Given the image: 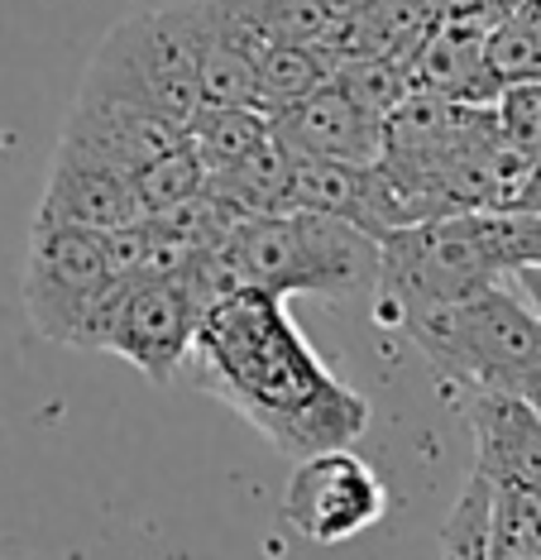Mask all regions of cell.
<instances>
[{"label":"cell","mask_w":541,"mask_h":560,"mask_svg":"<svg viewBox=\"0 0 541 560\" xmlns=\"http://www.w3.org/2000/svg\"><path fill=\"white\" fill-rule=\"evenodd\" d=\"M183 369L292 460L355 445L369 427V398L331 374L292 322L288 298L268 288H235L206 302Z\"/></svg>","instance_id":"obj_1"},{"label":"cell","mask_w":541,"mask_h":560,"mask_svg":"<svg viewBox=\"0 0 541 560\" xmlns=\"http://www.w3.org/2000/svg\"><path fill=\"white\" fill-rule=\"evenodd\" d=\"M206 302L235 288H268L278 298L350 302L373 292L379 278V235L331 211L283 207L244 215L226 235L192 254L183 269Z\"/></svg>","instance_id":"obj_2"},{"label":"cell","mask_w":541,"mask_h":560,"mask_svg":"<svg viewBox=\"0 0 541 560\" xmlns=\"http://www.w3.org/2000/svg\"><path fill=\"white\" fill-rule=\"evenodd\" d=\"M403 336L450 388H508L541 402V312L518 278H498L460 302L417 312Z\"/></svg>","instance_id":"obj_3"},{"label":"cell","mask_w":541,"mask_h":560,"mask_svg":"<svg viewBox=\"0 0 541 560\" xmlns=\"http://www.w3.org/2000/svg\"><path fill=\"white\" fill-rule=\"evenodd\" d=\"M498 278H508V264L498 259L488 207L398 225L379 240L373 322L383 330H403V322H412L417 312L460 302Z\"/></svg>","instance_id":"obj_4"},{"label":"cell","mask_w":541,"mask_h":560,"mask_svg":"<svg viewBox=\"0 0 541 560\" xmlns=\"http://www.w3.org/2000/svg\"><path fill=\"white\" fill-rule=\"evenodd\" d=\"M206 312V298L183 273H135L111 278L92 302L72 350L120 354L149 384H173L187 364L192 336Z\"/></svg>","instance_id":"obj_5"},{"label":"cell","mask_w":541,"mask_h":560,"mask_svg":"<svg viewBox=\"0 0 541 560\" xmlns=\"http://www.w3.org/2000/svg\"><path fill=\"white\" fill-rule=\"evenodd\" d=\"M77 92L125 101V106L153 110V116L173 125H187V116L202 101L197 72H192V58L183 39H177V24L169 10L115 24L92 54V62H87Z\"/></svg>","instance_id":"obj_6"},{"label":"cell","mask_w":541,"mask_h":560,"mask_svg":"<svg viewBox=\"0 0 541 560\" xmlns=\"http://www.w3.org/2000/svg\"><path fill=\"white\" fill-rule=\"evenodd\" d=\"M111 283L106 240L82 225H30V254H24V307L44 340L72 346L92 302Z\"/></svg>","instance_id":"obj_7"},{"label":"cell","mask_w":541,"mask_h":560,"mask_svg":"<svg viewBox=\"0 0 541 560\" xmlns=\"http://www.w3.org/2000/svg\"><path fill=\"white\" fill-rule=\"evenodd\" d=\"M389 508L383 479L373 475L365 455L350 445H331V451H312L292 465V479L283 489V517L298 537L316 546H341L369 532Z\"/></svg>","instance_id":"obj_8"},{"label":"cell","mask_w":541,"mask_h":560,"mask_svg":"<svg viewBox=\"0 0 541 560\" xmlns=\"http://www.w3.org/2000/svg\"><path fill=\"white\" fill-rule=\"evenodd\" d=\"M177 139H183V125L153 116V110L125 106V101H111V96L77 92L54 154L101 163V168L135 177L149 159H159L163 149H173Z\"/></svg>","instance_id":"obj_9"},{"label":"cell","mask_w":541,"mask_h":560,"mask_svg":"<svg viewBox=\"0 0 541 560\" xmlns=\"http://www.w3.org/2000/svg\"><path fill=\"white\" fill-rule=\"evenodd\" d=\"M268 130L278 135L283 149L312 159H341V163H373L383 154V120L369 116L365 106H355L336 82H321L312 92H302L288 106L264 110Z\"/></svg>","instance_id":"obj_10"},{"label":"cell","mask_w":541,"mask_h":560,"mask_svg":"<svg viewBox=\"0 0 541 560\" xmlns=\"http://www.w3.org/2000/svg\"><path fill=\"white\" fill-rule=\"evenodd\" d=\"M474 465L498 479L541 489V402L508 388H465Z\"/></svg>","instance_id":"obj_11"},{"label":"cell","mask_w":541,"mask_h":560,"mask_svg":"<svg viewBox=\"0 0 541 560\" xmlns=\"http://www.w3.org/2000/svg\"><path fill=\"white\" fill-rule=\"evenodd\" d=\"M135 215H145V211H139L135 183L125 173L54 154L44 197H38V207H34V221L82 225V231H115V225L135 221Z\"/></svg>","instance_id":"obj_12"},{"label":"cell","mask_w":541,"mask_h":560,"mask_svg":"<svg viewBox=\"0 0 541 560\" xmlns=\"http://www.w3.org/2000/svg\"><path fill=\"white\" fill-rule=\"evenodd\" d=\"M183 139L197 149V159L206 163V173H221L230 163H240L244 154L268 139V116L260 106H221V101H197V110L183 125Z\"/></svg>","instance_id":"obj_13"},{"label":"cell","mask_w":541,"mask_h":560,"mask_svg":"<svg viewBox=\"0 0 541 560\" xmlns=\"http://www.w3.org/2000/svg\"><path fill=\"white\" fill-rule=\"evenodd\" d=\"M336 72V54L321 44H264L260 62H254V106L274 110L298 101Z\"/></svg>","instance_id":"obj_14"},{"label":"cell","mask_w":541,"mask_h":560,"mask_svg":"<svg viewBox=\"0 0 541 560\" xmlns=\"http://www.w3.org/2000/svg\"><path fill=\"white\" fill-rule=\"evenodd\" d=\"M488 560H541V489L494 475Z\"/></svg>","instance_id":"obj_15"},{"label":"cell","mask_w":541,"mask_h":560,"mask_svg":"<svg viewBox=\"0 0 541 560\" xmlns=\"http://www.w3.org/2000/svg\"><path fill=\"white\" fill-rule=\"evenodd\" d=\"M135 197H139V211H163V207H177V201L197 197L202 183H206V163L197 159V149L187 139H177L173 149H163L159 159H149L135 177Z\"/></svg>","instance_id":"obj_16"},{"label":"cell","mask_w":541,"mask_h":560,"mask_svg":"<svg viewBox=\"0 0 541 560\" xmlns=\"http://www.w3.org/2000/svg\"><path fill=\"white\" fill-rule=\"evenodd\" d=\"M331 82L341 86L355 106H365L369 116L389 120L398 106L407 101V78H403V62L398 58H383V54H369V58H341Z\"/></svg>","instance_id":"obj_17"},{"label":"cell","mask_w":541,"mask_h":560,"mask_svg":"<svg viewBox=\"0 0 541 560\" xmlns=\"http://www.w3.org/2000/svg\"><path fill=\"white\" fill-rule=\"evenodd\" d=\"M488 503H494V475L470 465V479L460 489L456 508H450L441 537V556H465V560H488Z\"/></svg>","instance_id":"obj_18"},{"label":"cell","mask_w":541,"mask_h":560,"mask_svg":"<svg viewBox=\"0 0 541 560\" xmlns=\"http://www.w3.org/2000/svg\"><path fill=\"white\" fill-rule=\"evenodd\" d=\"M494 120L504 139H513L527 154H541V78L527 82H504V92L494 101Z\"/></svg>","instance_id":"obj_19"}]
</instances>
